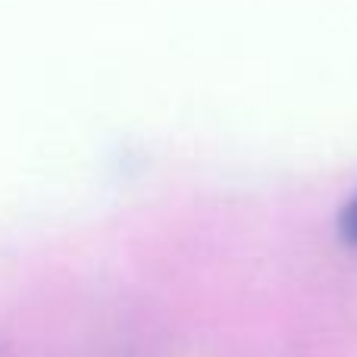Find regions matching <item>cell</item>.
Instances as JSON below:
<instances>
[{
	"label": "cell",
	"instance_id": "obj_1",
	"mask_svg": "<svg viewBox=\"0 0 357 357\" xmlns=\"http://www.w3.org/2000/svg\"><path fill=\"white\" fill-rule=\"evenodd\" d=\"M339 235H342V241L345 245H351L357 248V191L351 195V201L342 207V213H339Z\"/></svg>",
	"mask_w": 357,
	"mask_h": 357
}]
</instances>
